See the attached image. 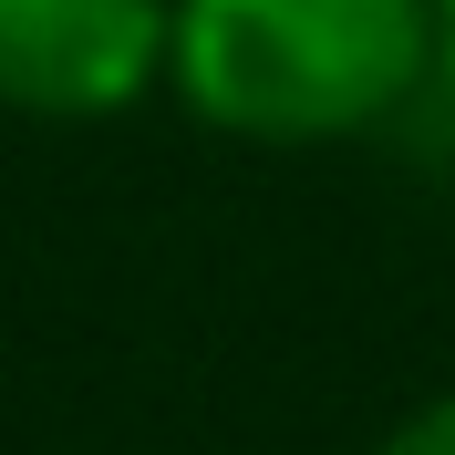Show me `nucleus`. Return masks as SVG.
Here are the masks:
<instances>
[{"label":"nucleus","mask_w":455,"mask_h":455,"mask_svg":"<svg viewBox=\"0 0 455 455\" xmlns=\"http://www.w3.org/2000/svg\"><path fill=\"white\" fill-rule=\"evenodd\" d=\"M383 455H455V394H435L425 414H403V425L383 435Z\"/></svg>","instance_id":"7ed1b4c3"},{"label":"nucleus","mask_w":455,"mask_h":455,"mask_svg":"<svg viewBox=\"0 0 455 455\" xmlns=\"http://www.w3.org/2000/svg\"><path fill=\"white\" fill-rule=\"evenodd\" d=\"M425 11H435V42L455 52V0H425Z\"/></svg>","instance_id":"20e7f679"},{"label":"nucleus","mask_w":455,"mask_h":455,"mask_svg":"<svg viewBox=\"0 0 455 455\" xmlns=\"http://www.w3.org/2000/svg\"><path fill=\"white\" fill-rule=\"evenodd\" d=\"M176 42V0H0V104L42 124L124 114Z\"/></svg>","instance_id":"f03ea898"},{"label":"nucleus","mask_w":455,"mask_h":455,"mask_svg":"<svg viewBox=\"0 0 455 455\" xmlns=\"http://www.w3.org/2000/svg\"><path fill=\"white\" fill-rule=\"evenodd\" d=\"M445 62H455V52H445Z\"/></svg>","instance_id":"39448f33"},{"label":"nucleus","mask_w":455,"mask_h":455,"mask_svg":"<svg viewBox=\"0 0 455 455\" xmlns=\"http://www.w3.org/2000/svg\"><path fill=\"white\" fill-rule=\"evenodd\" d=\"M435 52L425 0H176L166 73L218 135L321 145L383 124Z\"/></svg>","instance_id":"f257e3e1"}]
</instances>
